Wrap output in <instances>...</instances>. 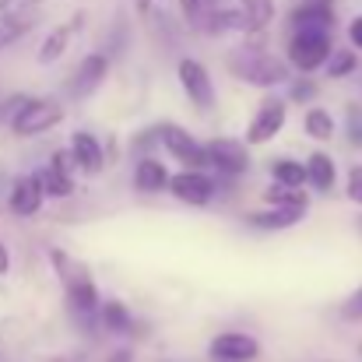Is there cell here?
<instances>
[{
  "label": "cell",
  "mask_w": 362,
  "mask_h": 362,
  "mask_svg": "<svg viewBox=\"0 0 362 362\" xmlns=\"http://www.w3.org/2000/svg\"><path fill=\"white\" fill-rule=\"evenodd\" d=\"M180 4V14H183V21L194 28V32H201V25H204V18L218 7V0H176Z\"/></svg>",
  "instance_id": "obj_29"
},
{
  "label": "cell",
  "mask_w": 362,
  "mask_h": 362,
  "mask_svg": "<svg viewBox=\"0 0 362 362\" xmlns=\"http://www.w3.org/2000/svg\"><path fill=\"white\" fill-rule=\"evenodd\" d=\"M356 352H359V359H362V341H359V349H356Z\"/></svg>",
  "instance_id": "obj_39"
},
{
  "label": "cell",
  "mask_w": 362,
  "mask_h": 362,
  "mask_svg": "<svg viewBox=\"0 0 362 362\" xmlns=\"http://www.w3.org/2000/svg\"><path fill=\"white\" fill-rule=\"evenodd\" d=\"M158 144L162 151L180 162V169H208V158H204V144L176 120H162L158 123Z\"/></svg>",
  "instance_id": "obj_9"
},
{
  "label": "cell",
  "mask_w": 362,
  "mask_h": 362,
  "mask_svg": "<svg viewBox=\"0 0 362 362\" xmlns=\"http://www.w3.org/2000/svg\"><path fill=\"white\" fill-rule=\"evenodd\" d=\"M35 25H39L35 11H0V49L21 42Z\"/></svg>",
  "instance_id": "obj_22"
},
{
  "label": "cell",
  "mask_w": 362,
  "mask_h": 362,
  "mask_svg": "<svg viewBox=\"0 0 362 362\" xmlns=\"http://www.w3.org/2000/svg\"><path fill=\"white\" fill-rule=\"evenodd\" d=\"M130 148H134L137 155H155V148H162V144H158V123L148 127V130H141V134L130 141Z\"/></svg>",
  "instance_id": "obj_33"
},
{
  "label": "cell",
  "mask_w": 362,
  "mask_h": 362,
  "mask_svg": "<svg viewBox=\"0 0 362 362\" xmlns=\"http://www.w3.org/2000/svg\"><path fill=\"white\" fill-rule=\"evenodd\" d=\"M317 95H320V85H317L310 74L288 78V85H285V99H288V106H313Z\"/></svg>",
  "instance_id": "obj_28"
},
{
  "label": "cell",
  "mask_w": 362,
  "mask_h": 362,
  "mask_svg": "<svg viewBox=\"0 0 362 362\" xmlns=\"http://www.w3.org/2000/svg\"><path fill=\"white\" fill-rule=\"evenodd\" d=\"M110 71H113V57H110V53H103V49L85 53V57L78 60V67L71 71V78H67V85H64V95H67V99H92V95L106 85Z\"/></svg>",
  "instance_id": "obj_10"
},
{
  "label": "cell",
  "mask_w": 362,
  "mask_h": 362,
  "mask_svg": "<svg viewBox=\"0 0 362 362\" xmlns=\"http://www.w3.org/2000/svg\"><path fill=\"white\" fill-rule=\"evenodd\" d=\"M85 28V14L78 11V14H71V21H64V25H53L49 32H46V39L39 42V53H35V60L42 64V67H49V64H57V60H64V53L71 49V42H74V35Z\"/></svg>",
  "instance_id": "obj_15"
},
{
  "label": "cell",
  "mask_w": 362,
  "mask_h": 362,
  "mask_svg": "<svg viewBox=\"0 0 362 362\" xmlns=\"http://www.w3.org/2000/svg\"><path fill=\"white\" fill-rule=\"evenodd\" d=\"M176 85H180V92H183V99L190 103L194 113L208 117V113L218 106L215 78H211L208 64H201L197 57H180V60H176Z\"/></svg>",
  "instance_id": "obj_4"
},
{
  "label": "cell",
  "mask_w": 362,
  "mask_h": 362,
  "mask_svg": "<svg viewBox=\"0 0 362 362\" xmlns=\"http://www.w3.org/2000/svg\"><path fill=\"white\" fill-rule=\"evenodd\" d=\"M169 176H173L169 173V162H162L158 155H137L134 173H130V187L141 197H155V194H165Z\"/></svg>",
  "instance_id": "obj_14"
},
{
  "label": "cell",
  "mask_w": 362,
  "mask_h": 362,
  "mask_svg": "<svg viewBox=\"0 0 362 362\" xmlns=\"http://www.w3.org/2000/svg\"><path fill=\"white\" fill-rule=\"evenodd\" d=\"M243 21H246V35H264L274 21V0H236Z\"/></svg>",
  "instance_id": "obj_25"
},
{
  "label": "cell",
  "mask_w": 362,
  "mask_h": 362,
  "mask_svg": "<svg viewBox=\"0 0 362 362\" xmlns=\"http://www.w3.org/2000/svg\"><path fill=\"white\" fill-rule=\"evenodd\" d=\"M46 0H0V11H35Z\"/></svg>",
  "instance_id": "obj_35"
},
{
  "label": "cell",
  "mask_w": 362,
  "mask_h": 362,
  "mask_svg": "<svg viewBox=\"0 0 362 362\" xmlns=\"http://www.w3.org/2000/svg\"><path fill=\"white\" fill-rule=\"evenodd\" d=\"M151 4H169V0H151Z\"/></svg>",
  "instance_id": "obj_38"
},
{
  "label": "cell",
  "mask_w": 362,
  "mask_h": 362,
  "mask_svg": "<svg viewBox=\"0 0 362 362\" xmlns=\"http://www.w3.org/2000/svg\"><path fill=\"white\" fill-rule=\"evenodd\" d=\"M345 197H349L356 208H362V162L349 165V173H345Z\"/></svg>",
  "instance_id": "obj_31"
},
{
  "label": "cell",
  "mask_w": 362,
  "mask_h": 362,
  "mask_svg": "<svg viewBox=\"0 0 362 362\" xmlns=\"http://www.w3.org/2000/svg\"><path fill=\"white\" fill-rule=\"evenodd\" d=\"M303 134H306L313 144H331V141L338 137V120H334V113L324 110V106H310V110L303 113Z\"/></svg>",
  "instance_id": "obj_21"
},
{
  "label": "cell",
  "mask_w": 362,
  "mask_h": 362,
  "mask_svg": "<svg viewBox=\"0 0 362 362\" xmlns=\"http://www.w3.org/2000/svg\"><path fill=\"white\" fill-rule=\"evenodd\" d=\"M67 117V110H64V103L60 99H49V95H28L21 106H18V113L11 117V134L14 137H39V134H49V130H57L60 123Z\"/></svg>",
  "instance_id": "obj_5"
},
{
  "label": "cell",
  "mask_w": 362,
  "mask_h": 362,
  "mask_svg": "<svg viewBox=\"0 0 362 362\" xmlns=\"http://www.w3.org/2000/svg\"><path fill=\"white\" fill-rule=\"evenodd\" d=\"M345 35H349V46H352V49H356V53L362 57V14H356V18L349 21Z\"/></svg>",
  "instance_id": "obj_34"
},
{
  "label": "cell",
  "mask_w": 362,
  "mask_h": 362,
  "mask_svg": "<svg viewBox=\"0 0 362 362\" xmlns=\"http://www.w3.org/2000/svg\"><path fill=\"white\" fill-rule=\"evenodd\" d=\"M338 313H341V320H349V324H362V285L345 296V303L338 306Z\"/></svg>",
  "instance_id": "obj_30"
},
{
  "label": "cell",
  "mask_w": 362,
  "mask_h": 362,
  "mask_svg": "<svg viewBox=\"0 0 362 362\" xmlns=\"http://www.w3.org/2000/svg\"><path fill=\"white\" fill-rule=\"evenodd\" d=\"M310 211H299V208H260V211H246L243 222L257 233H285V229H296Z\"/></svg>",
  "instance_id": "obj_18"
},
{
  "label": "cell",
  "mask_w": 362,
  "mask_h": 362,
  "mask_svg": "<svg viewBox=\"0 0 362 362\" xmlns=\"http://www.w3.org/2000/svg\"><path fill=\"white\" fill-rule=\"evenodd\" d=\"M67 151L74 158V169L81 176H103L110 169V155H106V144L99 141V134L92 130H74L71 141H67Z\"/></svg>",
  "instance_id": "obj_11"
},
{
  "label": "cell",
  "mask_w": 362,
  "mask_h": 362,
  "mask_svg": "<svg viewBox=\"0 0 362 362\" xmlns=\"http://www.w3.org/2000/svg\"><path fill=\"white\" fill-rule=\"evenodd\" d=\"M260 352L264 349L250 331H218L208 341V359L211 362H257Z\"/></svg>",
  "instance_id": "obj_12"
},
{
  "label": "cell",
  "mask_w": 362,
  "mask_h": 362,
  "mask_svg": "<svg viewBox=\"0 0 362 362\" xmlns=\"http://www.w3.org/2000/svg\"><path fill=\"white\" fill-rule=\"evenodd\" d=\"M106 362H134V352H130V349H117Z\"/></svg>",
  "instance_id": "obj_37"
},
{
  "label": "cell",
  "mask_w": 362,
  "mask_h": 362,
  "mask_svg": "<svg viewBox=\"0 0 362 362\" xmlns=\"http://www.w3.org/2000/svg\"><path fill=\"white\" fill-rule=\"evenodd\" d=\"M338 11L334 0H299L288 11V28H331L334 32Z\"/></svg>",
  "instance_id": "obj_17"
},
{
  "label": "cell",
  "mask_w": 362,
  "mask_h": 362,
  "mask_svg": "<svg viewBox=\"0 0 362 362\" xmlns=\"http://www.w3.org/2000/svg\"><path fill=\"white\" fill-rule=\"evenodd\" d=\"M39 183H42L46 201H67V197L78 194V173L60 169L57 162H46V165L39 169Z\"/></svg>",
  "instance_id": "obj_20"
},
{
  "label": "cell",
  "mask_w": 362,
  "mask_h": 362,
  "mask_svg": "<svg viewBox=\"0 0 362 362\" xmlns=\"http://www.w3.org/2000/svg\"><path fill=\"white\" fill-rule=\"evenodd\" d=\"M267 176H271V183H281V187H306V165H303V158H292V155L271 158Z\"/></svg>",
  "instance_id": "obj_26"
},
{
  "label": "cell",
  "mask_w": 362,
  "mask_h": 362,
  "mask_svg": "<svg viewBox=\"0 0 362 362\" xmlns=\"http://www.w3.org/2000/svg\"><path fill=\"white\" fill-rule=\"evenodd\" d=\"M345 134H349V144L352 148H362V113L356 103L345 110Z\"/></svg>",
  "instance_id": "obj_32"
},
{
  "label": "cell",
  "mask_w": 362,
  "mask_h": 362,
  "mask_svg": "<svg viewBox=\"0 0 362 362\" xmlns=\"http://www.w3.org/2000/svg\"><path fill=\"white\" fill-rule=\"evenodd\" d=\"M11 271V250H7V243L0 240V278Z\"/></svg>",
  "instance_id": "obj_36"
},
{
  "label": "cell",
  "mask_w": 362,
  "mask_h": 362,
  "mask_svg": "<svg viewBox=\"0 0 362 362\" xmlns=\"http://www.w3.org/2000/svg\"><path fill=\"white\" fill-rule=\"evenodd\" d=\"M226 67L229 74L246 85V88H260V92H274V88H285L288 78H292V67L285 64V57H274L271 49L257 46V42H240L236 49H229L226 57Z\"/></svg>",
  "instance_id": "obj_1"
},
{
  "label": "cell",
  "mask_w": 362,
  "mask_h": 362,
  "mask_svg": "<svg viewBox=\"0 0 362 362\" xmlns=\"http://www.w3.org/2000/svg\"><path fill=\"white\" fill-rule=\"evenodd\" d=\"M204 158H208V169L226 183H236L253 169V155H250V144L243 137H211V141H204Z\"/></svg>",
  "instance_id": "obj_6"
},
{
  "label": "cell",
  "mask_w": 362,
  "mask_h": 362,
  "mask_svg": "<svg viewBox=\"0 0 362 362\" xmlns=\"http://www.w3.org/2000/svg\"><path fill=\"white\" fill-rule=\"evenodd\" d=\"M201 32L211 35V39H222V35H246V21H243L240 7H215V11L204 18Z\"/></svg>",
  "instance_id": "obj_23"
},
{
  "label": "cell",
  "mask_w": 362,
  "mask_h": 362,
  "mask_svg": "<svg viewBox=\"0 0 362 362\" xmlns=\"http://www.w3.org/2000/svg\"><path fill=\"white\" fill-rule=\"evenodd\" d=\"M260 201L267 208H299V211H310V201L313 194L306 187H281V183H271L260 190Z\"/></svg>",
  "instance_id": "obj_24"
},
{
  "label": "cell",
  "mask_w": 362,
  "mask_h": 362,
  "mask_svg": "<svg viewBox=\"0 0 362 362\" xmlns=\"http://www.w3.org/2000/svg\"><path fill=\"white\" fill-rule=\"evenodd\" d=\"M359 71V53L352 49V46H334L331 49V57H327V64H324V74L331 78V81H345V78H352Z\"/></svg>",
  "instance_id": "obj_27"
},
{
  "label": "cell",
  "mask_w": 362,
  "mask_h": 362,
  "mask_svg": "<svg viewBox=\"0 0 362 362\" xmlns=\"http://www.w3.org/2000/svg\"><path fill=\"white\" fill-rule=\"evenodd\" d=\"M46 204V194H42V183H39V173H25V176H14L11 183V194H7V208L11 215L18 218H35Z\"/></svg>",
  "instance_id": "obj_13"
},
{
  "label": "cell",
  "mask_w": 362,
  "mask_h": 362,
  "mask_svg": "<svg viewBox=\"0 0 362 362\" xmlns=\"http://www.w3.org/2000/svg\"><path fill=\"white\" fill-rule=\"evenodd\" d=\"M95 324H99V331H106L113 338H130L134 327H137V320H134V313L123 299H103L99 313H95Z\"/></svg>",
  "instance_id": "obj_19"
},
{
  "label": "cell",
  "mask_w": 362,
  "mask_h": 362,
  "mask_svg": "<svg viewBox=\"0 0 362 362\" xmlns=\"http://www.w3.org/2000/svg\"><path fill=\"white\" fill-rule=\"evenodd\" d=\"M49 264H53V271H57V281L64 285V299H67L71 313H74L78 320H88V324H92L95 313H99L103 292H99V285H95L88 264L78 260L74 253H67L64 246H53V250H49Z\"/></svg>",
  "instance_id": "obj_2"
},
{
  "label": "cell",
  "mask_w": 362,
  "mask_h": 362,
  "mask_svg": "<svg viewBox=\"0 0 362 362\" xmlns=\"http://www.w3.org/2000/svg\"><path fill=\"white\" fill-rule=\"evenodd\" d=\"M324 362H334V359H324Z\"/></svg>",
  "instance_id": "obj_40"
},
{
  "label": "cell",
  "mask_w": 362,
  "mask_h": 362,
  "mask_svg": "<svg viewBox=\"0 0 362 362\" xmlns=\"http://www.w3.org/2000/svg\"><path fill=\"white\" fill-rule=\"evenodd\" d=\"M165 194L187 208H208L215 204V197L222 194V180L211 169H176L169 176Z\"/></svg>",
  "instance_id": "obj_7"
},
{
  "label": "cell",
  "mask_w": 362,
  "mask_h": 362,
  "mask_svg": "<svg viewBox=\"0 0 362 362\" xmlns=\"http://www.w3.org/2000/svg\"><path fill=\"white\" fill-rule=\"evenodd\" d=\"M303 165H306V190H310V194L327 197V194L338 190V162H334L331 151L313 148V151L303 158Z\"/></svg>",
  "instance_id": "obj_16"
},
{
  "label": "cell",
  "mask_w": 362,
  "mask_h": 362,
  "mask_svg": "<svg viewBox=\"0 0 362 362\" xmlns=\"http://www.w3.org/2000/svg\"><path fill=\"white\" fill-rule=\"evenodd\" d=\"M331 49H334L331 28H292L285 42V64L292 67V74H317L324 71Z\"/></svg>",
  "instance_id": "obj_3"
},
{
  "label": "cell",
  "mask_w": 362,
  "mask_h": 362,
  "mask_svg": "<svg viewBox=\"0 0 362 362\" xmlns=\"http://www.w3.org/2000/svg\"><path fill=\"white\" fill-rule=\"evenodd\" d=\"M288 123V99L285 95H274V92H264V99L257 103L253 117L246 120V130H243V141L250 148H264L271 144Z\"/></svg>",
  "instance_id": "obj_8"
}]
</instances>
